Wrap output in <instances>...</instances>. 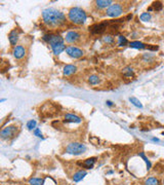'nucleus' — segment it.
I'll use <instances>...</instances> for the list:
<instances>
[{
    "label": "nucleus",
    "instance_id": "obj_1",
    "mask_svg": "<svg viewBox=\"0 0 164 185\" xmlns=\"http://www.w3.org/2000/svg\"><path fill=\"white\" fill-rule=\"evenodd\" d=\"M42 19L45 25L49 27H60L66 23V17L56 8H46L42 11Z\"/></svg>",
    "mask_w": 164,
    "mask_h": 185
},
{
    "label": "nucleus",
    "instance_id": "obj_2",
    "mask_svg": "<svg viewBox=\"0 0 164 185\" xmlns=\"http://www.w3.org/2000/svg\"><path fill=\"white\" fill-rule=\"evenodd\" d=\"M68 17H69L70 22L75 25H83L87 19L85 11L80 7H72L69 10Z\"/></svg>",
    "mask_w": 164,
    "mask_h": 185
},
{
    "label": "nucleus",
    "instance_id": "obj_3",
    "mask_svg": "<svg viewBox=\"0 0 164 185\" xmlns=\"http://www.w3.org/2000/svg\"><path fill=\"white\" fill-rule=\"evenodd\" d=\"M86 150H87V147L83 143L79 142H72L68 144V146L66 147V152L69 154H74V155L83 154Z\"/></svg>",
    "mask_w": 164,
    "mask_h": 185
},
{
    "label": "nucleus",
    "instance_id": "obj_4",
    "mask_svg": "<svg viewBox=\"0 0 164 185\" xmlns=\"http://www.w3.org/2000/svg\"><path fill=\"white\" fill-rule=\"evenodd\" d=\"M16 132H18V128L16 126H6L1 131L0 137H1L2 140H9V139H11V138H14L16 136Z\"/></svg>",
    "mask_w": 164,
    "mask_h": 185
},
{
    "label": "nucleus",
    "instance_id": "obj_5",
    "mask_svg": "<svg viewBox=\"0 0 164 185\" xmlns=\"http://www.w3.org/2000/svg\"><path fill=\"white\" fill-rule=\"evenodd\" d=\"M107 16L111 17V18H118L123 14V8L122 5L119 3H115L112 4L109 8H107Z\"/></svg>",
    "mask_w": 164,
    "mask_h": 185
},
{
    "label": "nucleus",
    "instance_id": "obj_6",
    "mask_svg": "<svg viewBox=\"0 0 164 185\" xmlns=\"http://www.w3.org/2000/svg\"><path fill=\"white\" fill-rule=\"evenodd\" d=\"M43 40L46 41L47 43H49L50 46L56 44H61L64 43V38L58 34H45L44 36L42 37Z\"/></svg>",
    "mask_w": 164,
    "mask_h": 185
},
{
    "label": "nucleus",
    "instance_id": "obj_7",
    "mask_svg": "<svg viewBox=\"0 0 164 185\" xmlns=\"http://www.w3.org/2000/svg\"><path fill=\"white\" fill-rule=\"evenodd\" d=\"M108 27V23L107 22H102L99 24H95V25L89 27V32L93 35H97V34H102L107 30Z\"/></svg>",
    "mask_w": 164,
    "mask_h": 185
},
{
    "label": "nucleus",
    "instance_id": "obj_8",
    "mask_svg": "<svg viewBox=\"0 0 164 185\" xmlns=\"http://www.w3.org/2000/svg\"><path fill=\"white\" fill-rule=\"evenodd\" d=\"M66 52H67L68 56L73 58V59H79L83 56V50L76 48V46H68L66 48Z\"/></svg>",
    "mask_w": 164,
    "mask_h": 185
},
{
    "label": "nucleus",
    "instance_id": "obj_9",
    "mask_svg": "<svg viewBox=\"0 0 164 185\" xmlns=\"http://www.w3.org/2000/svg\"><path fill=\"white\" fill-rule=\"evenodd\" d=\"M81 38V34L78 31H69L66 34L65 39L68 43H76L77 41H79Z\"/></svg>",
    "mask_w": 164,
    "mask_h": 185
},
{
    "label": "nucleus",
    "instance_id": "obj_10",
    "mask_svg": "<svg viewBox=\"0 0 164 185\" xmlns=\"http://www.w3.org/2000/svg\"><path fill=\"white\" fill-rule=\"evenodd\" d=\"M12 54H14V57L16 59H23L26 55V48L23 45H16L14 48V50H12Z\"/></svg>",
    "mask_w": 164,
    "mask_h": 185
},
{
    "label": "nucleus",
    "instance_id": "obj_11",
    "mask_svg": "<svg viewBox=\"0 0 164 185\" xmlns=\"http://www.w3.org/2000/svg\"><path fill=\"white\" fill-rule=\"evenodd\" d=\"M65 122H75V124H81L82 118L78 115L72 114V113H67L65 115Z\"/></svg>",
    "mask_w": 164,
    "mask_h": 185
},
{
    "label": "nucleus",
    "instance_id": "obj_12",
    "mask_svg": "<svg viewBox=\"0 0 164 185\" xmlns=\"http://www.w3.org/2000/svg\"><path fill=\"white\" fill-rule=\"evenodd\" d=\"M95 162H97V157H90L85 159L83 163H78V165L81 166V167H83L84 169H92L93 166H95Z\"/></svg>",
    "mask_w": 164,
    "mask_h": 185
},
{
    "label": "nucleus",
    "instance_id": "obj_13",
    "mask_svg": "<svg viewBox=\"0 0 164 185\" xmlns=\"http://www.w3.org/2000/svg\"><path fill=\"white\" fill-rule=\"evenodd\" d=\"M8 40L9 42H10L11 45H14V46H16V42H18L19 40V32L18 30H12V31H10V33L8 34Z\"/></svg>",
    "mask_w": 164,
    "mask_h": 185
},
{
    "label": "nucleus",
    "instance_id": "obj_14",
    "mask_svg": "<svg viewBox=\"0 0 164 185\" xmlns=\"http://www.w3.org/2000/svg\"><path fill=\"white\" fill-rule=\"evenodd\" d=\"M63 72L64 75H66V76H71V75L77 72V67L74 65H66L63 69Z\"/></svg>",
    "mask_w": 164,
    "mask_h": 185
},
{
    "label": "nucleus",
    "instance_id": "obj_15",
    "mask_svg": "<svg viewBox=\"0 0 164 185\" xmlns=\"http://www.w3.org/2000/svg\"><path fill=\"white\" fill-rule=\"evenodd\" d=\"M86 175H87V172H86L85 170H80V171L76 172V173L73 175V181H74V182H79V181L82 180Z\"/></svg>",
    "mask_w": 164,
    "mask_h": 185
},
{
    "label": "nucleus",
    "instance_id": "obj_16",
    "mask_svg": "<svg viewBox=\"0 0 164 185\" xmlns=\"http://www.w3.org/2000/svg\"><path fill=\"white\" fill-rule=\"evenodd\" d=\"M66 45L65 43H61V44H56V45H52L51 46V50L52 52H54V54L56 55V56H58V55H60L61 52H63L64 50H66Z\"/></svg>",
    "mask_w": 164,
    "mask_h": 185
},
{
    "label": "nucleus",
    "instance_id": "obj_17",
    "mask_svg": "<svg viewBox=\"0 0 164 185\" xmlns=\"http://www.w3.org/2000/svg\"><path fill=\"white\" fill-rule=\"evenodd\" d=\"M95 4L99 8H106V7H110L113 4V2L111 0H97Z\"/></svg>",
    "mask_w": 164,
    "mask_h": 185
},
{
    "label": "nucleus",
    "instance_id": "obj_18",
    "mask_svg": "<svg viewBox=\"0 0 164 185\" xmlns=\"http://www.w3.org/2000/svg\"><path fill=\"white\" fill-rule=\"evenodd\" d=\"M129 46L131 48H135V50H144L147 48V44L141 42V41H132V42L129 43Z\"/></svg>",
    "mask_w": 164,
    "mask_h": 185
},
{
    "label": "nucleus",
    "instance_id": "obj_19",
    "mask_svg": "<svg viewBox=\"0 0 164 185\" xmlns=\"http://www.w3.org/2000/svg\"><path fill=\"white\" fill-rule=\"evenodd\" d=\"M88 82H89L91 86H97V84H99V82H101V79H99V77L97 76V75L92 74L88 77Z\"/></svg>",
    "mask_w": 164,
    "mask_h": 185
},
{
    "label": "nucleus",
    "instance_id": "obj_20",
    "mask_svg": "<svg viewBox=\"0 0 164 185\" xmlns=\"http://www.w3.org/2000/svg\"><path fill=\"white\" fill-rule=\"evenodd\" d=\"M145 185H160V181L156 177H150L145 181Z\"/></svg>",
    "mask_w": 164,
    "mask_h": 185
},
{
    "label": "nucleus",
    "instance_id": "obj_21",
    "mask_svg": "<svg viewBox=\"0 0 164 185\" xmlns=\"http://www.w3.org/2000/svg\"><path fill=\"white\" fill-rule=\"evenodd\" d=\"M30 185H43L44 184V179L41 178H31L29 180Z\"/></svg>",
    "mask_w": 164,
    "mask_h": 185
},
{
    "label": "nucleus",
    "instance_id": "obj_22",
    "mask_svg": "<svg viewBox=\"0 0 164 185\" xmlns=\"http://www.w3.org/2000/svg\"><path fill=\"white\" fill-rule=\"evenodd\" d=\"M122 73H123L124 76L131 77L133 75V69L130 67V66H127V67H125L123 70H122Z\"/></svg>",
    "mask_w": 164,
    "mask_h": 185
},
{
    "label": "nucleus",
    "instance_id": "obj_23",
    "mask_svg": "<svg viewBox=\"0 0 164 185\" xmlns=\"http://www.w3.org/2000/svg\"><path fill=\"white\" fill-rule=\"evenodd\" d=\"M103 41L105 43H107V44L112 45L115 43V38L112 36V35H106V36L103 37Z\"/></svg>",
    "mask_w": 164,
    "mask_h": 185
},
{
    "label": "nucleus",
    "instance_id": "obj_24",
    "mask_svg": "<svg viewBox=\"0 0 164 185\" xmlns=\"http://www.w3.org/2000/svg\"><path fill=\"white\" fill-rule=\"evenodd\" d=\"M129 101H130V103L132 104V105H134V106L137 107V108H143L142 103H141V102H139V100L137 99V98L130 97V98H129Z\"/></svg>",
    "mask_w": 164,
    "mask_h": 185
},
{
    "label": "nucleus",
    "instance_id": "obj_25",
    "mask_svg": "<svg viewBox=\"0 0 164 185\" xmlns=\"http://www.w3.org/2000/svg\"><path fill=\"white\" fill-rule=\"evenodd\" d=\"M127 44H129V43H128V40L126 37L122 36V35L118 37V45H119V46H125V45Z\"/></svg>",
    "mask_w": 164,
    "mask_h": 185
},
{
    "label": "nucleus",
    "instance_id": "obj_26",
    "mask_svg": "<svg viewBox=\"0 0 164 185\" xmlns=\"http://www.w3.org/2000/svg\"><path fill=\"white\" fill-rule=\"evenodd\" d=\"M139 19H141V21H143V22H149V21L152 19V16H151L150 12H143V14H141V17H139Z\"/></svg>",
    "mask_w": 164,
    "mask_h": 185
},
{
    "label": "nucleus",
    "instance_id": "obj_27",
    "mask_svg": "<svg viewBox=\"0 0 164 185\" xmlns=\"http://www.w3.org/2000/svg\"><path fill=\"white\" fill-rule=\"evenodd\" d=\"M36 126H37V121L34 119H31L27 122V128L30 130V131H33V130L36 129Z\"/></svg>",
    "mask_w": 164,
    "mask_h": 185
},
{
    "label": "nucleus",
    "instance_id": "obj_28",
    "mask_svg": "<svg viewBox=\"0 0 164 185\" xmlns=\"http://www.w3.org/2000/svg\"><path fill=\"white\" fill-rule=\"evenodd\" d=\"M152 8H153V10L160 11L163 8V4H162V2H160V1H156V2H154L153 4H152Z\"/></svg>",
    "mask_w": 164,
    "mask_h": 185
},
{
    "label": "nucleus",
    "instance_id": "obj_29",
    "mask_svg": "<svg viewBox=\"0 0 164 185\" xmlns=\"http://www.w3.org/2000/svg\"><path fill=\"white\" fill-rule=\"evenodd\" d=\"M139 156H141V157H142L143 159L145 160V163H146V165H147V168H148V170H150L151 167H152V165H151V162L148 159V157L145 155L144 152H139Z\"/></svg>",
    "mask_w": 164,
    "mask_h": 185
},
{
    "label": "nucleus",
    "instance_id": "obj_30",
    "mask_svg": "<svg viewBox=\"0 0 164 185\" xmlns=\"http://www.w3.org/2000/svg\"><path fill=\"white\" fill-rule=\"evenodd\" d=\"M154 59V55H150V54H145L143 56V61L144 62H151V60Z\"/></svg>",
    "mask_w": 164,
    "mask_h": 185
},
{
    "label": "nucleus",
    "instance_id": "obj_31",
    "mask_svg": "<svg viewBox=\"0 0 164 185\" xmlns=\"http://www.w3.org/2000/svg\"><path fill=\"white\" fill-rule=\"evenodd\" d=\"M34 135L36 136V137H39V138H43V136H42V133H41V131L39 129H35L34 130Z\"/></svg>",
    "mask_w": 164,
    "mask_h": 185
},
{
    "label": "nucleus",
    "instance_id": "obj_32",
    "mask_svg": "<svg viewBox=\"0 0 164 185\" xmlns=\"http://www.w3.org/2000/svg\"><path fill=\"white\" fill-rule=\"evenodd\" d=\"M147 48H148L149 50H154V52H156V50H158V45H147Z\"/></svg>",
    "mask_w": 164,
    "mask_h": 185
},
{
    "label": "nucleus",
    "instance_id": "obj_33",
    "mask_svg": "<svg viewBox=\"0 0 164 185\" xmlns=\"http://www.w3.org/2000/svg\"><path fill=\"white\" fill-rule=\"evenodd\" d=\"M106 104H107V105H108V106H113V102H111V101H107L106 102Z\"/></svg>",
    "mask_w": 164,
    "mask_h": 185
},
{
    "label": "nucleus",
    "instance_id": "obj_34",
    "mask_svg": "<svg viewBox=\"0 0 164 185\" xmlns=\"http://www.w3.org/2000/svg\"><path fill=\"white\" fill-rule=\"evenodd\" d=\"M152 140H153V141H155V142H159V139H157V138H153V139H152Z\"/></svg>",
    "mask_w": 164,
    "mask_h": 185
},
{
    "label": "nucleus",
    "instance_id": "obj_35",
    "mask_svg": "<svg viewBox=\"0 0 164 185\" xmlns=\"http://www.w3.org/2000/svg\"><path fill=\"white\" fill-rule=\"evenodd\" d=\"M163 185H164V180H163Z\"/></svg>",
    "mask_w": 164,
    "mask_h": 185
}]
</instances>
